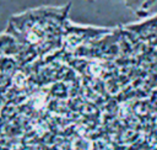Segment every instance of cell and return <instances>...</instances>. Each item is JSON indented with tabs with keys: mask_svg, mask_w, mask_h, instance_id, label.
I'll use <instances>...</instances> for the list:
<instances>
[{
	"mask_svg": "<svg viewBox=\"0 0 157 150\" xmlns=\"http://www.w3.org/2000/svg\"><path fill=\"white\" fill-rule=\"evenodd\" d=\"M156 0H125L126 6H129L131 10L136 12H141L146 9H148Z\"/></svg>",
	"mask_w": 157,
	"mask_h": 150,
	"instance_id": "cell-2",
	"label": "cell"
},
{
	"mask_svg": "<svg viewBox=\"0 0 157 150\" xmlns=\"http://www.w3.org/2000/svg\"><path fill=\"white\" fill-rule=\"evenodd\" d=\"M65 14L60 15L58 10L44 9L26 12L22 16L11 20L12 32H21L20 39L22 44H31L37 48V52L48 53L55 44L61 42V28Z\"/></svg>",
	"mask_w": 157,
	"mask_h": 150,
	"instance_id": "cell-1",
	"label": "cell"
}]
</instances>
